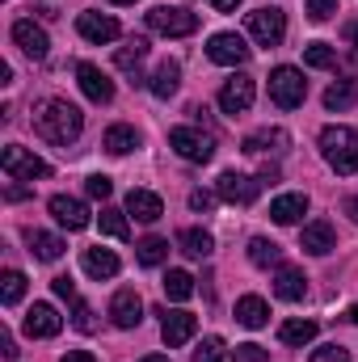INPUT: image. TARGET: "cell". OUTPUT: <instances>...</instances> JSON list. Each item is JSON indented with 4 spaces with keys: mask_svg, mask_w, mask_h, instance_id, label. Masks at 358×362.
<instances>
[{
    "mask_svg": "<svg viewBox=\"0 0 358 362\" xmlns=\"http://www.w3.org/2000/svg\"><path fill=\"white\" fill-rule=\"evenodd\" d=\"M316 337V320H282L278 325V341L282 346H308Z\"/></svg>",
    "mask_w": 358,
    "mask_h": 362,
    "instance_id": "28",
    "label": "cell"
},
{
    "mask_svg": "<svg viewBox=\"0 0 358 362\" xmlns=\"http://www.w3.org/2000/svg\"><path fill=\"white\" fill-rule=\"evenodd\" d=\"M346 211H350V219L358 223V198H350V206H346Z\"/></svg>",
    "mask_w": 358,
    "mask_h": 362,
    "instance_id": "51",
    "label": "cell"
},
{
    "mask_svg": "<svg viewBox=\"0 0 358 362\" xmlns=\"http://www.w3.org/2000/svg\"><path fill=\"white\" fill-rule=\"evenodd\" d=\"M110 4H135V0H110Z\"/></svg>",
    "mask_w": 358,
    "mask_h": 362,
    "instance_id": "54",
    "label": "cell"
},
{
    "mask_svg": "<svg viewBox=\"0 0 358 362\" xmlns=\"http://www.w3.org/2000/svg\"><path fill=\"white\" fill-rule=\"evenodd\" d=\"M47 206H51V215H55V223H59V228H68V232H81V228H89V206H85L81 198L55 194Z\"/></svg>",
    "mask_w": 358,
    "mask_h": 362,
    "instance_id": "12",
    "label": "cell"
},
{
    "mask_svg": "<svg viewBox=\"0 0 358 362\" xmlns=\"http://www.w3.org/2000/svg\"><path fill=\"white\" fill-rule=\"evenodd\" d=\"M13 42L30 55V59H47V51H51V38H47V30L42 25H34L30 17H21V21H13Z\"/></svg>",
    "mask_w": 358,
    "mask_h": 362,
    "instance_id": "11",
    "label": "cell"
},
{
    "mask_svg": "<svg viewBox=\"0 0 358 362\" xmlns=\"http://www.w3.org/2000/svg\"><path fill=\"white\" fill-rule=\"evenodd\" d=\"M161 286H165V295H169L173 303H185V299L194 295V278H190L185 270H169V274H165V282H161Z\"/></svg>",
    "mask_w": 358,
    "mask_h": 362,
    "instance_id": "33",
    "label": "cell"
},
{
    "mask_svg": "<svg viewBox=\"0 0 358 362\" xmlns=\"http://www.w3.org/2000/svg\"><path fill=\"white\" fill-rule=\"evenodd\" d=\"M101 144H105V152H110V156H127V152H135V148H139V131H135V127H127V122H118V127H110V131H105V139H101Z\"/></svg>",
    "mask_w": 358,
    "mask_h": 362,
    "instance_id": "27",
    "label": "cell"
},
{
    "mask_svg": "<svg viewBox=\"0 0 358 362\" xmlns=\"http://www.w3.org/2000/svg\"><path fill=\"white\" fill-rule=\"evenodd\" d=\"M207 4H211L215 13H236V4H241V0H207Z\"/></svg>",
    "mask_w": 358,
    "mask_h": 362,
    "instance_id": "46",
    "label": "cell"
},
{
    "mask_svg": "<svg viewBox=\"0 0 358 362\" xmlns=\"http://www.w3.org/2000/svg\"><path fill=\"white\" fill-rule=\"evenodd\" d=\"M270 320V303L262 295H245V299H236V325H245V329H262Z\"/></svg>",
    "mask_w": 358,
    "mask_h": 362,
    "instance_id": "24",
    "label": "cell"
},
{
    "mask_svg": "<svg viewBox=\"0 0 358 362\" xmlns=\"http://www.w3.org/2000/svg\"><path fill=\"white\" fill-rule=\"evenodd\" d=\"M308 362H350V354H346L342 346H321V350H312Z\"/></svg>",
    "mask_w": 358,
    "mask_h": 362,
    "instance_id": "43",
    "label": "cell"
},
{
    "mask_svg": "<svg viewBox=\"0 0 358 362\" xmlns=\"http://www.w3.org/2000/svg\"><path fill=\"white\" fill-rule=\"evenodd\" d=\"M178 249L185 253V257L202 262V257H211L215 240H211V232H202V228H185V232H178Z\"/></svg>",
    "mask_w": 358,
    "mask_h": 362,
    "instance_id": "26",
    "label": "cell"
},
{
    "mask_svg": "<svg viewBox=\"0 0 358 362\" xmlns=\"http://www.w3.org/2000/svg\"><path fill=\"white\" fill-rule=\"evenodd\" d=\"M215 198H219V194H207V189H194V194H190V206H194V211H211V206H215Z\"/></svg>",
    "mask_w": 358,
    "mask_h": 362,
    "instance_id": "45",
    "label": "cell"
},
{
    "mask_svg": "<svg viewBox=\"0 0 358 362\" xmlns=\"http://www.w3.org/2000/svg\"><path fill=\"white\" fill-rule=\"evenodd\" d=\"M253 97H258V89H253L249 76H232V81H224V89H219V110H224V114H245V110L253 105Z\"/></svg>",
    "mask_w": 358,
    "mask_h": 362,
    "instance_id": "14",
    "label": "cell"
},
{
    "mask_svg": "<svg viewBox=\"0 0 358 362\" xmlns=\"http://www.w3.org/2000/svg\"><path fill=\"white\" fill-rule=\"evenodd\" d=\"M81 266H85L89 278L101 282V278H114V274H118V257H114L110 249H101V245H97V249H85V253H81Z\"/></svg>",
    "mask_w": 358,
    "mask_h": 362,
    "instance_id": "23",
    "label": "cell"
},
{
    "mask_svg": "<svg viewBox=\"0 0 358 362\" xmlns=\"http://www.w3.org/2000/svg\"><path fill=\"white\" fill-rule=\"evenodd\" d=\"M34 131L47 139V144H59V148H68V144H76L81 139V131H85V114L72 105V101H42L38 110H34Z\"/></svg>",
    "mask_w": 358,
    "mask_h": 362,
    "instance_id": "1",
    "label": "cell"
},
{
    "mask_svg": "<svg viewBox=\"0 0 358 362\" xmlns=\"http://www.w3.org/2000/svg\"><path fill=\"white\" fill-rule=\"evenodd\" d=\"M299 249H308L312 257H325V253H333V249H337L333 223H329V219H312V223H304V232H299Z\"/></svg>",
    "mask_w": 358,
    "mask_h": 362,
    "instance_id": "15",
    "label": "cell"
},
{
    "mask_svg": "<svg viewBox=\"0 0 358 362\" xmlns=\"http://www.w3.org/2000/svg\"><path fill=\"white\" fill-rule=\"evenodd\" d=\"M139 362H169L165 354H148V358H139Z\"/></svg>",
    "mask_w": 358,
    "mask_h": 362,
    "instance_id": "52",
    "label": "cell"
},
{
    "mask_svg": "<svg viewBox=\"0 0 358 362\" xmlns=\"http://www.w3.org/2000/svg\"><path fill=\"white\" fill-rule=\"evenodd\" d=\"M144 55H148V38H131L127 47H118V55H114V64H118L122 72H135V68L144 64Z\"/></svg>",
    "mask_w": 358,
    "mask_h": 362,
    "instance_id": "34",
    "label": "cell"
},
{
    "mask_svg": "<svg viewBox=\"0 0 358 362\" xmlns=\"http://www.w3.org/2000/svg\"><path fill=\"white\" fill-rule=\"evenodd\" d=\"M76 30H81V38H89V42H114V38H118V21L105 17V13H81V17H76Z\"/></svg>",
    "mask_w": 358,
    "mask_h": 362,
    "instance_id": "19",
    "label": "cell"
},
{
    "mask_svg": "<svg viewBox=\"0 0 358 362\" xmlns=\"http://www.w3.org/2000/svg\"><path fill=\"white\" fill-rule=\"evenodd\" d=\"M25 194H30V189H21V185H8V194H4V198H8V202H21Z\"/></svg>",
    "mask_w": 358,
    "mask_h": 362,
    "instance_id": "48",
    "label": "cell"
},
{
    "mask_svg": "<svg viewBox=\"0 0 358 362\" xmlns=\"http://www.w3.org/2000/svg\"><path fill=\"white\" fill-rule=\"evenodd\" d=\"M76 81H81V93L89 97L93 105H110L114 101V81L97 64H76Z\"/></svg>",
    "mask_w": 358,
    "mask_h": 362,
    "instance_id": "10",
    "label": "cell"
},
{
    "mask_svg": "<svg viewBox=\"0 0 358 362\" xmlns=\"http://www.w3.org/2000/svg\"><path fill=\"white\" fill-rule=\"evenodd\" d=\"M274 295L287 299V303H299V299L308 295V278H304V270H295V266H278V274H274Z\"/></svg>",
    "mask_w": 358,
    "mask_h": 362,
    "instance_id": "20",
    "label": "cell"
},
{
    "mask_svg": "<svg viewBox=\"0 0 358 362\" xmlns=\"http://www.w3.org/2000/svg\"><path fill=\"white\" fill-rule=\"evenodd\" d=\"M215 194H219L224 202L249 206V202L262 194V181H258V177H245V173H224V177L215 181Z\"/></svg>",
    "mask_w": 358,
    "mask_h": 362,
    "instance_id": "9",
    "label": "cell"
},
{
    "mask_svg": "<svg viewBox=\"0 0 358 362\" xmlns=\"http://www.w3.org/2000/svg\"><path fill=\"white\" fill-rule=\"evenodd\" d=\"M304 64L308 68H337V51L329 42H308L304 47Z\"/></svg>",
    "mask_w": 358,
    "mask_h": 362,
    "instance_id": "37",
    "label": "cell"
},
{
    "mask_svg": "<svg viewBox=\"0 0 358 362\" xmlns=\"http://www.w3.org/2000/svg\"><path fill=\"white\" fill-rule=\"evenodd\" d=\"M97 228H101L105 236H114V240H127V236H131V228H127V215H122V211H114V206H101V215H97Z\"/></svg>",
    "mask_w": 358,
    "mask_h": 362,
    "instance_id": "35",
    "label": "cell"
},
{
    "mask_svg": "<svg viewBox=\"0 0 358 362\" xmlns=\"http://www.w3.org/2000/svg\"><path fill=\"white\" fill-rule=\"evenodd\" d=\"M321 156L346 177L358 173V131L354 127H325L321 131Z\"/></svg>",
    "mask_w": 358,
    "mask_h": 362,
    "instance_id": "2",
    "label": "cell"
},
{
    "mask_svg": "<svg viewBox=\"0 0 358 362\" xmlns=\"http://www.w3.org/2000/svg\"><path fill=\"white\" fill-rule=\"evenodd\" d=\"M304 97H308V81H304V72L299 68H274L270 72V101L278 105V110H295V105H304Z\"/></svg>",
    "mask_w": 358,
    "mask_h": 362,
    "instance_id": "3",
    "label": "cell"
},
{
    "mask_svg": "<svg viewBox=\"0 0 358 362\" xmlns=\"http://www.w3.org/2000/svg\"><path fill=\"white\" fill-rule=\"evenodd\" d=\"M224 337H202L198 350H194V362H224Z\"/></svg>",
    "mask_w": 358,
    "mask_h": 362,
    "instance_id": "38",
    "label": "cell"
},
{
    "mask_svg": "<svg viewBox=\"0 0 358 362\" xmlns=\"http://www.w3.org/2000/svg\"><path fill=\"white\" fill-rule=\"evenodd\" d=\"M59 362H97V358H93L89 350H72V354H64Z\"/></svg>",
    "mask_w": 358,
    "mask_h": 362,
    "instance_id": "47",
    "label": "cell"
},
{
    "mask_svg": "<svg viewBox=\"0 0 358 362\" xmlns=\"http://www.w3.org/2000/svg\"><path fill=\"white\" fill-rule=\"evenodd\" d=\"M127 211H131L139 223H156V219L165 215V202H161L152 189H131V194H127Z\"/></svg>",
    "mask_w": 358,
    "mask_h": 362,
    "instance_id": "21",
    "label": "cell"
},
{
    "mask_svg": "<svg viewBox=\"0 0 358 362\" xmlns=\"http://www.w3.org/2000/svg\"><path fill=\"white\" fill-rule=\"evenodd\" d=\"M287 144H291V135L282 131V127H266V131H253L249 139H245V148L241 152H249V156H266V152H287Z\"/></svg>",
    "mask_w": 358,
    "mask_h": 362,
    "instance_id": "18",
    "label": "cell"
},
{
    "mask_svg": "<svg viewBox=\"0 0 358 362\" xmlns=\"http://www.w3.org/2000/svg\"><path fill=\"white\" fill-rule=\"evenodd\" d=\"M85 189H89V198H101V202H105V198H110V189H114V181L105 177V173H93V177L85 181Z\"/></svg>",
    "mask_w": 358,
    "mask_h": 362,
    "instance_id": "40",
    "label": "cell"
},
{
    "mask_svg": "<svg viewBox=\"0 0 358 362\" xmlns=\"http://www.w3.org/2000/svg\"><path fill=\"white\" fill-rule=\"evenodd\" d=\"M64 329V316L51 308V303H34L30 312H25V333L30 337H55Z\"/></svg>",
    "mask_w": 358,
    "mask_h": 362,
    "instance_id": "17",
    "label": "cell"
},
{
    "mask_svg": "<svg viewBox=\"0 0 358 362\" xmlns=\"http://www.w3.org/2000/svg\"><path fill=\"white\" fill-rule=\"evenodd\" d=\"M72 325H76L81 333H93V329H97V320H93V308L85 303V299H76V303H72Z\"/></svg>",
    "mask_w": 358,
    "mask_h": 362,
    "instance_id": "39",
    "label": "cell"
},
{
    "mask_svg": "<svg viewBox=\"0 0 358 362\" xmlns=\"http://www.w3.org/2000/svg\"><path fill=\"white\" fill-rule=\"evenodd\" d=\"M135 257H139V266H161V262L169 257V240H161V236H144V240L135 245Z\"/></svg>",
    "mask_w": 358,
    "mask_h": 362,
    "instance_id": "31",
    "label": "cell"
},
{
    "mask_svg": "<svg viewBox=\"0 0 358 362\" xmlns=\"http://www.w3.org/2000/svg\"><path fill=\"white\" fill-rule=\"evenodd\" d=\"M194 333H198V316H194V312H165V320H161V337H165L169 350L185 346Z\"/></svg>",
    "mask_w": 358,
    "mask_h": 362,
    "instance_id": "16",
    "label": "cell"
},
{
    "mask_svg": "<svg viewBox=\"0 0 358 362\" xmlns=\"http://www.w3.org/2000/svg\"><path fill=\"white\" fill-rule=\"evenodd\" d=\"M207 59L211 64H224V68H241V64H249V47H245V38L241 34H211V42H207Z\"/></svg>",
    "mask_w": 358,
    "mask_h": 362,
    "instance_id": "8",
    "label": "cell"
},
{
    "mask_svg": "<svg viewBox=\"0 0 358 362\" xmlns=\"http://www.w3.org/2000/svg\"><path fill=\"white\" fill-rule=\"evenodd\" d=\"M148 25H152L156 34H165V38H185V34H194V30H198V13L156 4V8L148 13Z\"/></svg>",
    "mask_w": 358,
    "mask_h": 362,
    "instance_id": "6",
    "label": "cell"
},
{
    "mask_svg": "<svg viewBox=\"0 0 358 362\" xmlns=\"http://www.w3.org/2000/svg\"><path fill=\"white\" fill-rule=\"evenodd\" d=\"M346 316H350V320H354V325H358V303H354V308H350V312H346Z\"/></svg>",
    "mask_w": 358,
    "mask_h": 362,
    "instance_id": "53",
    "label": "cell"
},
{
    "mask_svg": "<svg viewBox=\"0 0 358 362\" xmlns=\"http://www.w3.org/2000/svg\"><path fill=\"white\" fill-rule=\"evenodd\" d=\"M249 262H253V266H262V270L282 266V249H278L274 240H266V236H253V240H249Z\"/></svg>",
    "mask_w": 358,
    "mask_h": 362,
    "instance_id": "29",
    "label": "cell"
},
{
    "mask_svg": "<svg viewBox=\"0 0 358 362\" xmlns=\"http://www.w3.org/2000/svg\"><path fill=\"white\" fill-rule=\"evenodd\" d=\"M249 34L262 42V47H278L282 38H287V17H282V8H253L249 13Z\"/></svg>",
    "mask_w": 358,
    "mask_h": 362,
    "instance_id": "7",
    "label": "cell"
},
{
    "mask_svg": "<svg viewBox=\"0 0 358 362\" xmlns=\"http://www.w3.org/2000/svg\"><path fill=\"white\" fill-rule=\"evenodd\" d=\"M169 148L181 160H194V165H207L215 156V139L207 131H198V127H173L169 131Z\"/></svg>",
    "mask_w": 358,
    "mask_h": 362,
    "instance_id": "4",
    "label": "cell"
},
{
    "mask_svg": "<svg viewBox=\"0 0 358 362\" xmlns=\"http://www.w3.org/2000/svg\"><path fill=\"white\" fill-rule=\"evenodd\" d=\"M0 169H4L13 181H38V177L51 173L47 160H38L34 152H25V148H17V144H8V148L0 152Z\"/></svg>",
    "mask_w": 358,
    "mask_h": 362,
    "instance_id": "5",
    "label": "cell"
},
{
    "mask_svg": "<svg viewBox=\"0 0 358 362\" xmlns=\"http://www.w3.org/2000/svg\"><path fill=\"white\" fill-rule=\"evenodd\" d=\"M299 215H308V198L304 194H282V198H274L270 202V219L274 223H299Z\"/></svg>",
    "mask_w": 358,
    "mask_h": 362,
    "instance_id": "22",
    "label": "cell"
},
{
    "mask_svg": "<svg viewBox=\"0 0 358 362\" xmlns=\"http://www.w3.org/2000/svg\"><path fill=\"white\" fill-rule=\"evenodd\" d=\"M232 362H270V354L262 350V346L249 341V346H236V350H232Z\"/></svg>",
    "mask_w": 358,
    "mask_h": 362,
    "instance_id": "41",
    "label": "cell"
},
{
    "mask_svg": "<svg viewBox=\"0 0 358 362\" xmlns=\"http://www.w3.org/2000/svg\"><path fill=\"white\" fill-rule=\"evenodd\" d=\"M4 358L17 362V346H13V337H8V333H4Z\"/></svg>",
    "mask_w": 358,
    "mask_h": 362,
    "instance_id": "49",
    "label": "cell"
},
{
    "mask_svg": "<svg viewBox=\"0 0 358 362\" xmlns=\"http://www.w3.org/2000/svg\"><path fill=\"white\" fill-rule=\"evenodd\" d=\"M337 13V0H308V17L312 21H329Z\"/></svg>",
    "mask_w": 358,
    "mask_h": 362,
    "instance_id": "42",
    "label": "cell"
},
{
    "mask_svg": "<svg viewBox=\"0 0 358 362\" xmlns=\"http://www.w3.org/2000/svg\"><path fill=\"white\" fill-rule=\"evenodd\" d=\"M110 320H114V329H135V325L144 320V299H139L131 286H122V291L110 299Z\"/></svg>",
    "mask_w": 358,
    "mask_h": 362,
    "instance_id": "13",
    "label": "cell"
},
{
    "mask_svg": "<svg viewBox=\"0 0 358 362\" xmlns=\"http://www.w3.org/2000/svg\"><path fill=\"white\" fill-rule=\"evenodd\" d=\"M21 295H25V274L4 270V278H0V303L13 308V303H21Z\"/></svg>",
    "mask_w": 358,
    "mask_h": 362,
    "instance_id": "36",
    "label": "cell"
},
{
    "mask_svg": "<svg viewBox=\"0 0 358 362\" xmlns=\"http://www.w3.org/2000/svg\"><path fill=\"white\" fill-rule=\"evenodd\" d=\"M178 85H181V68L173 59H165V64L156 68V76H152V93H156V97H173Z\"/></svg>",
    "mask_w": 358,
    "mask_h": 362,
    "instance_id": "30",
    "label": "cell"
},
{
    "mask_svg": "<svg viewBox=\"0 0 358 362\" xmlns=\"http://www.w3.org/2000/svg\"><path fill=\"white\" fill-rule=\"evenodd\" d=\"M25 245H30V253H34L38 262H59L64 249H68L59 236H51V232H34V228L25 232Z\"/></svg>",
    "mask_w": 358,
    "mask_h": 362,
    "instance_id": "25",
    "label": "cell"
},
{
    "mask_svg": "<svg viewBox=\"0 0 358 362\" xmlns=\"http://www.w3.org/2000/svg\"><path fill=\"white\" fill-rule=\"evenodd\" d=\"M346 38H350V42L358 47V21H350V25H346Z\"/></svg>",
    "mask_w": 358,
    "mask_h": 362,
    "instance_id": "50",
    "label": "cell"
},
{
    "mask_svg": "<svg viewBox=\"0 0 358 362\" xmlns=\"http://www.w3.org/2000/svg\"><path fill=\"white\" fill-rule=\"evenodd\" d=\"M354 101H358V85L354 81H337V85L325 89V105H329V110H350Z\"/></svg>",
    "mask_w": 358,
    "mask_h": 362,
    "instance_id": "32",
    "label": "cell"
},
{
    "mask_svg": "<svg viewBox=\"0 0 358 362\" xmlns=\"http://www.w3.org/2000/svg\"><path fill=\"white\" fill-rule=\"evenodd\" d=\"M51 286H55V295H59V299H68V303H76V299H81V295H76V282H72L68 274L51 278Z\"/></svg>",
    "mask_w": 358,
    "mask_h": 362,
    "instance_id": "44",
    "label": "cell"
}]
</instances>
